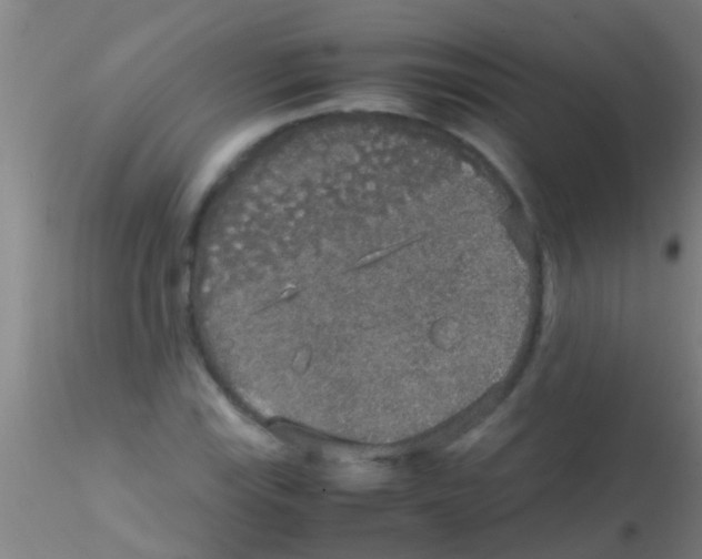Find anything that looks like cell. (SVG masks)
Returning <instances> with one entry per match:
<instances>
[{
	"label": "cell",
	"mask_w": 702,
	"mask_h": 559,
	"mask_svg": "<svg viewBox=\"0 0 702 559\" xmlns=\"http://www.w3.org/2000/svg\"><path fill=\"white\" fill-rule=\"evenodd\" d=\"M351 166L280 192L205 265L201 292L287 377L385 397L464 364L529 283L502 241L460 243L439 184Z\"/></svg>",
	"instance_id": "obj_1"
}]
</instances>
